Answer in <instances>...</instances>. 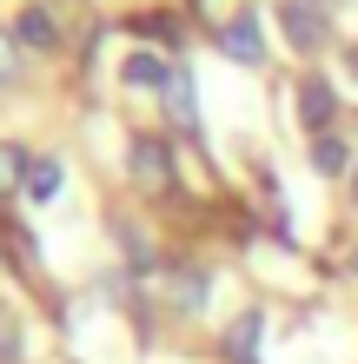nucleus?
<instances>
[{
	"label": "nucleus",
	"instance_id": "obj_1",
	"mask_svg": "<svg viewBox=\"0 0 358 364\" xmlns=\"http://www.w3.org/2000/svg\"><path fill=\"white\" fill-rule=\"evenodd\" d=\"M279 27H285V40L299 53H319L325 47V7H319V0H285V7H279Z\"/></svg>",
	"mask_w": 358,
	"mask_h": 364
},
{
	"label": "nucleus",
	"instance_id": "obj_2",
	"mask_svg": "<svg viewBox=\"0 0 358 364\" xmlns=\"http://www.w3.org/2000/svg\"><path fill=\"white\" fill-rule=\"evenodd\" d=\"M219 53L226 60H246V67H259L265 60V33H259V14H233L219 27Z\"/></svg>",
	"mask_w": 358,
	"mask_h": 364
},
{
	"label": "nucleus",
	"instance_id": "obj_3",
	"mask_svg": "<svg viewBox=\"0 0 358 364\" xmlns=\"http://www.w3.org/2000/svg\"><path fill=\"white\" fill-rule=\"evenodd\" d=\"M126 166H133V179H139L146 192H166V186H173V159H166V146H159V139H133Z\"/></svg>",
	"mask_w": 358,
	"mask_h": 364
},
{
	"label": "nucleus",
	"instance_id": "obj_4",
	"mask_svg": "<svg viewBox=\"0 0 358 364\" xmlns=\"http://www.w3.org/2000/svg\"><path fill=\"white\" fill-rule=\"evenodd\" d=\"M332 113H339V100H332V87H325L319 73H305V80H299V119L312 126V133H325V126H332Z\"/></svg>",
	"mask_w": 358,
	"mask_h": 364
},
{
	"label": "nucleus",
	"instance_id": "obj_5",
	"mask_svg": "<svg viewBox=\"0 0 358 364\" xmlns=\"http://www.w3.org/2000/svg\"><path fill=\"white\" fill-rule=\"evenodd\" d=\"M259 331H265L259 311L233 318V331H226V358H233V364H259Z\"/></svg>",
	"mask_w": 358,
	"mask_h": 364
},
{
	"label": "nucleus",
	"instance_id": "obj_6",
	"mask_svg": "<svg viewBox=\"0 0 358 364\" xmlns=\"http://www.w3.org/2000/svg\"><path fill=\"white\" fill-rule=\"evenodd\" d=\"M166 80H173V67H166L159 53H133V60H126V87H146V93H166Z\"/></svg>",
	"mask_w": 358,
	"mask_h": 364
},
{
	"label": "nucleus",
	"instance_id": "obj_7",
	"mask_svg": "<svg viewBox=\"0 0 358 364\" xmlns=\"http://www.w3.org/2000/svg\"><path fill=\"white\" fill-rule=\"evenodd\" d=\"M166 106H173V126H199V93H193V80H186V73L166 80Z\"/></svg>",
	"mask_w": 358,
	"mask_h": 364
},
{
	"label": "nucleus",
	"instance_id": "obj_8",
	"mask_svg": "<svg viewBox=\"0 0 358 364\" xmlns=\"http://www.w3.org/2000/svg\"><path fill=\"white\" fill-rule=\"evenodd\" d=\"M20 40H27V47H53V20H47V7H27V14H20Z\"/></svg>",
	"mask_w": 358,
	"mask_h": 364
},
{
	"label": "nucleus",
	"instance_id": "obj_9",
	"mask_svg": "<svg viewBox=\"0 0 358 364\" xmlns=\"http://www.w3.org/2000/svg\"><path fill=\"white\" fill-rule=\"evenodd\" d=\"M27 192H33V199H53V192H60V159L27 166Z\"/></svg>",
	"mask_w": 358,
	"mask_h": 364
},
{
	"label": "nucleus",
	"instance_id": "obj_10",
	"mask_svg": "<svg viewBox=\"0 0 358 364\" xmlns=\"http://www.w3.org/2000/svg\"><path fill=\"white\" fill-rule=\"evenodd\" d=\"M14 186H27V153L20 146H0V192H14Z\"/></svg>",
	"mask_w": 358,
	"mask_h": 364
},
{
	"label": "nucleus",
	"instance_id": "obj_11",
	"mask_svg": "<svg viewBox=\"0 0 358 364\" xmlns=\"http://www.w3.org/2000/svg\"><path fill=\"white\" fill-rule=\"evenodd\" d=\"M312 159H319V173H339V166H345V146L319 133V146H312Z\"/></svg>",
	"mask_w": 358,
	"mask_h": 364
},
{
	"label": "nucleus",
	"instance_id": "obj_12",
	"mask_svg": "<svg viewBox=\"0 0 358 364\" xmlns=\"http://www.w3.org/2000/svg\"><path fill=\"white\" fill-rule=\"evenodd\" d=\"M14 73H20V53H14V40L0 33V87H14Z\"/></svg>",
	"mask_w": 358,
	"mask_h": 364
},
{
	"label": "nucleus",
	"instance_id": "obj_13",
	"mask_svg": "<svg viewBox=\"0 0 358 364\" xmlns=\"http://www.w3.org/2000/svg\"><path fill=\"white\" fill-rule=\"evenodd\" d=\"M352 60H358V47H352Z\"/></svg>",
	"mask_w": 358,
	"mask_h": 364
}]
</instances>
